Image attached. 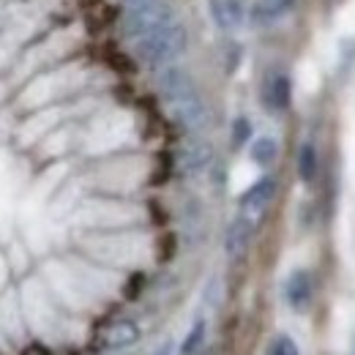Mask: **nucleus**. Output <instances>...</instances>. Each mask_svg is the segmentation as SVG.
I'll list each match as a JSON object with an SVG mask.
<instances>
[{"label": "nucleus", "instance_id": "1", "mask_svg": "<svg viewBox=\"0 0 355 355\" xmlns=\"http://www.w3.org/2000/svg\"><path fill=\"white\" fill-rule=\"evenodd\" d=\"M189 44V33L180 22H173L167 28H159L142 39L134 42V55L139 63L150 66V69H164L173 60L183 55V49Z\"/></svg>", "mask_w": 355, "mask_h": 355}, {"label": "nucleus", "instance_id": "2", "mask_svg": "<svg viewBox=\"0 0 355 355\" xmlns=\"http://www.w3.org/2000/svg\"><path fill=\"white\" fill-rule=\"evenodd\" d=\"M173 22H175L173 3H167V0H150V3H142V6L126 11V17L121 22V31H123L126 39L137 42V39H142V36L159 31V28H167Z\"/></svg>", "mask_w": 355, "mask_h": 355}, {"label": "nucleus", "instance_id": "3", "mask_svg": "<svg viewBox=\"0 0 355 355\" xmlns=\"http://www.w3.org/2000/svg\"><path fill=\"white\" fill-rule=\"evenodd\" d=\"M170 115H173V121H175L178 126L186 129V132H200V129H205L208 121H211V112H208L205 101H202L197 93L180 98L175 104H170Z\"/></svg>", "mask_w": 355, "mask_h": 355}, {"label": "nucleus", "instance_id": "4", "mask_svg": "<svg viewBox=\"0 0 355 355\" xmlns=\"http://www.w3.org/2000/svg\"><path fill=\"white\" fill-rule=\"evenodd\" d=\"M156 88H159V96L167 101V104H175L180 98H186V96H194L197 90H194V83H191V77H189V71H183V69H178V66H164L162 71H159V77H156Z\"/></svg>", "mask_w": 355, "mask_h": 355}, {"label": "nucleus", "instance_id": "5", "mask_svg": "<svg viewBox=\"0 0 355 355\" xmlns=\"http://www.w3.org/2000/svg\"><path fill=\"white\" fill-rule=\"evenodd\" d=\"M211 162H214V145L205 139H191L178 153V170L183 175H197V173L208 170Z\"/></svg>", "mask_w": 355, "mask_h": 355}, {"label": "nucleus", "instance_id": "6", "mask_svg": "<svg viewBox=\"0 0 355 355\" xmlns=\"http://www.w3.org/2000/svg\"><path fill=\"white\" fill-rule=\"evenodd\" d=\"M273 194H276V180H273V178H260V180L241 197V214L249 216L252 222H257V219L263 216V211L270 205Z\"/></svg>", "mask_w": 355, "mask_h": 355}, {"label": "nucleus", "instance_id": "7", "mask_svg": "<svg viewBox=\"0 0 355 355\" xmlns=\"http://www.w3.org/2000/svg\"><path fill=\"white\" fill-rule=\"evenodd\" d=\"M293 101V85L287 74H268L266 85H263V104L268 112H284Z\"/></svg>", "mask_w": 355, "mask_h": 355}, {"label": "nucleus", "instance_id": "8", "mask_svg": "<svg viewBox=\"0 0 355 355\" xmlns=\"http://www.w3.org/2000/svg\"><path fill=\"white\" fill-rule=\"evenodd\" d=\"M252 235H254V222L241 214L235 222L227 227V235H224V252H227V257H241L249 249Z\"/></svg>", "mask_w": 355, "mask_h": 355}, {"label": "nucleus", "instance_id": "9", "mask_svg": "<svg viewBox=\"0 0 355 355\" xmlns=\"http://www.w3.org/2000/svg\"><path fill=\"white\" fill-rule=\"evenodd\" d=\"M208 8H211L214 22L227 33L238 31L243 25V19H246V11H243L241 0H208Z\"/></svg>", "mask_w": 355, "mask_h": 355}, {"label": "nucleus", "instance_id": "10", "mask_svg": "<svg viewBox=\"0 0 355 355\" xmlns=\"http://www.w3.org/2000/svg\"><path fill=\"white\" fill-rule=\"evenodd\" d=\"M284 295H287V304L293 309H306L311 301V276L309 270L298 268L290 273L287 279V287H284Z\"/></svg>", "mask_w": 355, "mask_h": 355}, {"label": "nucleus", "instance_id": "11", "mask_svg": "<svg viewBox=\"0 0 355 355\" xmlns=\"http://www.w3.org/2000/svg\"><path fill=\"white\" fill-rule=\"evenodd\" d=\"M293 8H295V0H254L249 17L257 25H270V22L284 19Z\"/></svg>", "mask_w": 355, "mask_h": 355}, {"label": "nucleus", "instance_id": "12", "mask_svg": "<svg viewBox=\"0 0 355 355\" xmlns=\"http://www.w3.org/2000/svg\"><path fill=\"white\" fill-rule=\"evenodd\" d=\"M101 342H104V347H110V350L132 347V345L139 342V328L134 325L132 320H118V322H112V325L104 331Z\"/></svg>", "mask_w": 355, "mask_h": 355}, {"label": "nucleus", "instance_id": "13", "mask_svg": "<svg viewBox=\"0 0 355 355\" xmlns=\"http://www.w3.org/2000/svg\"><path fill=\"white\" fill-rule=\"evenodd\" d=\"M249 156H252L254 164L270 167V164L276 162V156H279V142H276L273 137H257V139L252 142V148H249Z\"/></svg>", "mask_w": 355, "mask_h": 355}, {"label": "nucleus", "instance_id": "14", "mask_svg": "<svg viewBox=\"0 0 355 355\" xmlns=\"http://www.w3.org/2000/svg\"><path fill=\"white\" fill-rule=\"evenodd\" d=\"M317 167H320V159H317V150L314 145L306 142L301 150H298V175L304 183H311L314 175H317Z\"/></svg>", "mask_w": 355, "mask_h": 355}, {"label": "nucleus", "instance_id": "15", "mask_svg": "<svg viewBox=\"0 0 355 355\" xmlns=\"http://www.w3.org/2000/svg\"><path fill=\"white\" fill-rule=\"evenodd\" d=\"M202 339H205V322H202V320H197V322H194V328L189 331V336L183 339V347H180V353H183V355H194V353H197V347L202 345Z\"/></svg>", "mask_w": 355, "mask_h": 355}, {"label": "nucleus", "instance_id": "16", "mask_svg": "<svg viewBox=\"0 0 355 355\" xmlns=\"http://www.w3.org/2000/svg\"><path fill=\"white\" fill-rule=\"evenodd\" d=\"M268 355H301V353H298V345H295L287 334H279V336L270 342Z\"/></svg>", "mask_w": 355, "mask_h": 355}, {"label": "nucleus", "instance_id": "17", "mask_svg": "<svg viewBox=\"0 0 355 355\" xmlns=\"http://www.w3.org/2000/svg\"><path fill=\"white\" fill-rule=\"evenodd\" d=\"M249 134H252L249 121H246V118H238V121L232 123V145H235V148H241L243 142H249Z\"/></svg>", "mask_w": 355, "mask_h": 355}, {"label": "nucleus", "instance_id": "18", "mask_svg": "<svg viewBox=\"0 0 355 355\" xmlns=\"http://www.w3.org/2000/svg\"><path fill=\"white\" fill-rule=\"evenodd\" d=\"M139 290H142V273H134L129 279V287H126V298H137Z\"/></svg>", "mask_w": 355, "mask_h": 355}, {"label": "nucleus", "instance_id": "19", "mask_svg": "<svg viewBox=\"0 0 355 355\" xmlns=\"http://www.w3.org/2000/svg\"><path fill=\"white\" fill-rule=\"evenodd\" d=\"M22 355H52V353L46 350L44 345H28V347L22 350Z\"/></svg>", "mask_w": 355, "mask_h": 355}, {"label": "nucleus", "instance_id": "20", "mask_svg": "<svg viewBox=\"0 0 355 355\" xmlns=\"http://www.w3.org/2000/svg\"><path fill=\"white\" fill-rule=\"evenodd\" d=\"M173 353V342H164V345H159V350L153 355H170Z\"/></svg>", "mask_w": 355, "mask_h": 355}, {"label": "nucleus", "instance_id": "21", "mask_svg": "<svg viewBox=\"0 0 355 355\" xmlns=\"http://www.w3.org/2000/svg\"><path fill=\"white\" fill-rule=\"evenodd\" d=\"M126 8H137V6H142V3H150V0H121Z\"/></svg>", "mask_w": 355, "mask_h": 355}]
</instances>
